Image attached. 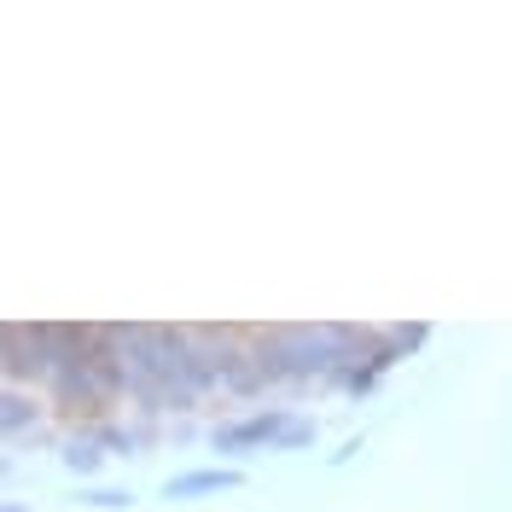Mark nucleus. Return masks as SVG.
I'll use <instances>...</instances> for the list:
<instances>
[{
	"instance_id": "4",
	"label": "nucleus",
	"mask_w": 512,
	"mask_h": 512,
	"mask_svg": "<svg viewBox=\"0 0 512 512\" xmlns=\"http://www.w3.org/2000/svg\"><path fill=\"white\" fill-rule=\"evenodd\" d=\"M35 419H41V402H30L24 390H0V437H24Z\"/></svg>"
},
{
	"instance_id": "3",
	"label": "nucleus",
	"mask_w": 512,
	"mask_h": 512,
	"mask_svg": "<svg viewBox=\"0 0 512 512\" xmlns=\"http://www.w3.org/2000/svg\"><path fill=\"white\" fill-rule=\"evenodd\" d=\"M239 483H245L239 466H198V472H175V478L163 483V495L169 501H210V495H227Z\"/></svg>"
},
{
	"instance_id": "9",
	"label": "nucleus",
	"mask_w": 512,
	"mask_h": 512,
	"mask_svg": "<svg viewBox=\"0 0 512 512\" xmlns=\"http://www.w3.org/2000/svg\"><path fill=\"white\" fill-rule=\"evenodd\" d=\"M0 512H30L24 501H0Z\"/></svg>"
},
{
	"instance_id": "2",
	"label": "nucleus",
	"mask_w": 512,
	"mask_h": 512,
	"mask_svg": "<svg viewBox=\"0 0 512 512\" xmlns=\"http://www.w3.org/2000/svg\"><path fill=\"white\" fill-rule=\"evenodd\" d=\"M280 425H286V408H262V414H251V419H227V425H216V431H210V448H222V454L274 448Z\"/></svg>"
},
{
	"instance_id": "7",
	"label": "nucleus",
	"mask_w": 512,
	"mask_h": 512,
	"mask_svg": "<svg viewBox=\"0 0 512 512\" xmlns=\"http://www.w3.org/2000/svg\"><path fill=\"white\" fill-rule=\"evenodd\" d=\"M309 443H315V419H309V414H286V425H280L274 448H309Z\"/></svg>"
},
{
	"instance_id": "5",
	"label": "nucleus",
	"mask_w": 512,
	"mask_h": 512,
	"mask_svg": "<svg viewBox=\"0 0 512 512\" xmlns=\"http://www.w3.org/2000/svg\"><path fill=\"white\" fill-rule=\"evenodd\" d=\"M59 454H64V466H70L76 478H94L99 466H105V448H99L94 437H70V443H64Z\"/></svg>"
},
{
	"instance_id": "6",
	"label": "nucleus",
	"mask_w": 512,
	"mask_h": 512,
	"mask_svg": "<svg viewBox=\"0 0 512 512\" xmlns=\"http://www.w3.org/2000/svg\"><path fill=\"white\" fill-rule=\"evenodd\" d=\"M425 338H431V326H425V320H408V326H390V332H384V344L396 350V361H402V355H414Z\"/></svg>"
},
{
	"instance_id": "8",
	"label": "nucleus",
	"mask_w": 512,
	"mask_h": 512,
	"mask_svg": "<svg viewBox=\"0 0 512 512\" xmlns=\"http://www.w3.org/2000/svg\"><path fill=\"white\" fill-rule=\"evenodd\" d=\"M82 501H88V507H99V512H123L134 495H128V489H88Z\"/></svg>"
},
{
	"instance_id": "1",
	"label": "nucleus",
	"mask_w": 512,
	"mask_h": 512,
	"mask_svg": "<svg viewBox=\"0 0 512 512\" xmlns=\"http://www.w3.org/2000/svg\"><path fill=\"white\" fill-rule=\"evenodd\" d=\"M344 338V326H268L251 355L262 379H326L344 355Z\"/></svg>"
}]
</instances>
